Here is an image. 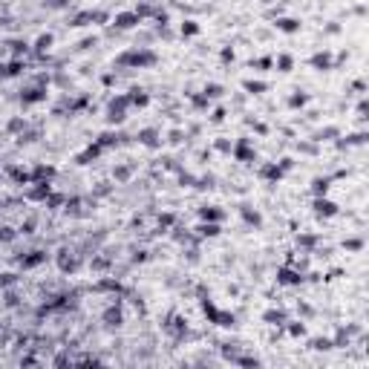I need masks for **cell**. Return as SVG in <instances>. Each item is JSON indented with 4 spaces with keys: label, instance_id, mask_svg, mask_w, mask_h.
I'll list each match as a JSON object with an SVG mask.
<instances>
[{
    "label": "cell",
    "instance_id": "5b68a950",
    "mask_svg": "<svg viewBox=\"0 0 369 369\" xmlns=\"http://www.w3.org/2000/svg\"><path fill=\"white\" fill-rule=\"evenodd\" d=\"M277 283H280V286H300V283H303V274H300V268L283 266V268L277 271Z\"/></svg>",
    "mask_w": 369,
    "mask_h": 369
},
{
    "label": "cell",
    "instance_id": "9f6ffc18",
    "mask_svg": "<svg viewBox=\"0 0 369 369\" xmlns=\"http://www.w3.org/2000/svg\"><path fill=\"white\" fill-rule=\"evenodd\" d=\"M300 150H303V153H317V147H314V144H306V142H300Z\"/></svg>",
    "mask_w": 369,
    "mask_h": 369
},
{
    "label": "cell",
    "instance_id": "4dcf8cb0",
    "mask_svg": "<svg viewBox=\"0 0 369 369\" xmlns=\"http://www.w3.org/2000/svg\"><path fill=\"white\" fill-rule=\"evenodd\" d=\"M291 66H294V58L291 55H277V69L280 72H291Z\"/></svg>",
    "mask_w": 369,
    "mask_h": 369
},
{
    "label": "cell",
    "instance_id": "7402d4cb",
    "mask_svg": "<svg viewBox=\"0 0 369 369\" xmlns=\"http://www.w3.org/2000/svg\"><path fill=\"white\" fill-rule=\"evenodd\" d=\"M240 214H243V219H246L248 225H254V228H260V225H263L260 211H251V205H243V208H240Z\"/></svg>",
    "mask_w": 369,
    "mask_h": 369
},
{
    "label": "cell",
    "instance_id": "6f0895ef",
    "mask_svg": "<svg viewBox=\"0 0 369 369\" xmlns=\"http://www.w3.org/2000/svg\"><path fill=\"white\" fill-rule=\"evenodd\" d=\"M0 78H9V63L0 61Z\"/></svg>",
    "mask_w": 369,
    "mask_h": 369
},
{
    "label": "cell",
    "instance_id": "d6986e66",
    "mask_svg": "<svg viewBox=\"0 0 369 369\" xmlns=\"http://www.w3.org/2000/svg\"><path fill=\"white\" fill-rule=\"evenodd\" d=\"M263 320L271 323V326H286V311H283V308H268V311L263 314Z\"/></svg>",
    "mask_w": 369,
    "mask_h": 369
},
{
    "label": "cell",
    "instance_id": "816d5d0a",
    "mask_svg": "<svg viewBox=\"0 0 369 369\" xmlns=\"http://www.w3.org/2000/svg\"><path fill=\"white\" fill-rule=\"evenodd\" d=\"M222 61H225V63L234 61V49H231V46H225V49H222Z\"/></svg>",
    "mask_w": 369,
    "mask_h": 369
},
{
    "label": "cell",
    "instance_id": "db71d44e",
    "mask_svg": "<svg viewBox=\"0 0 369 369\" xmlns=\"http://www.w3.org/2000/svg\"><path fill=\"white\" fill-rule=\"evenodd\" d=\"M144 260H147V251H136L133 254V263H144Z\"/></svg>",
    "mask_w": 369,
    "mask_h": 369
},
{
    "label": "cell",
    "instance_id": "3957f363",
    "mask_svg": "<svg viewBox=\"0 0 369 369\" xmlns=\"http://www.w3.org/2000/svg\"><path fill=\"white\" fill-rule=\"evenodd\" d=\"M127 107H130V98H127V95L113 98L110 107H107V122L110 124H122L124 119H127Z\"/></svg>",
    "mask_w": 369,
    "mask_h": 369
},
{
    "label": "cell",
    "instance_id": "603a6c76",
    "mask_svg": "<svg viewBox=\"0 0 369 369\" xmlns=\"http://www.w3.org/2000/svg\"><path fill=\"white\" fill-rule=\"evenodd\" d=\"M216 326H222V329H234V326H237V314H234V311H222V308H219Z\"/></svg>",
    "mask_w": 369,
    "mask_h": 369
},
{
    "label": "cell",
    "instance_id": "ba28073f",
    "mask_svg": "<svg viewBox=\"0 0 369 369\" xmlns=\"http://www.w3.org/2000/svg\"><path fill=\"white\" fill-rule=\"evenodd\" d=\"M139 144H144V147H159L162 144V133L156 130V127H144V130H139Z\"/></svg>",
    "mask_w": 369,
    "mask_h": 369
},
{
    "label": "cell",
    "instance_id": "ee69618b",
    "mask_svg": "<svg viewBox=\"0 0 369 369\" xmlns=\"http://www.w3.org/2000/svg\"><path fill=\"white\" fill-rule=\"evenodd\" d=\"M43 6H49V9H66L69 0H43Z\"/></svg>",
    "mask_w": 369,
    "mask_h": 369
},
{
    "label": "cell",
    "instance_id": "7a4b0ae2",
    "mask_svg": "<svg viewBox=\"0 0 369 369\" xmlns=\"http://www.w3.org/2000/svg\"><path fill=\"white\" fill-rule=\"evenodd\" d=\"M55 263H58V268L63 274H75L81 268V254H75L72 248H61L58 257H55Z\"/></svg>",
    "mask_w": 369,
    "mask_h": 369
},
{
    "label": "cell",
    "instance_id": "ffe728a7",
    "mask_svg": "<svg viewBox=\"0 0 369 369\" xmlns=\"http://www.w3.org/2000/svg\"><path fill=\"white\" fill-rule=\"evenodd\" d=\"M329 187H332V179H329V176H317V179L311 182V193H314V196H326Z\"/></svg>",
    "mask_w": 369,
    "mask_h": 369
},
{
    "label": "cell",
    "instance_id": "9c48e42d",
    "mask_svg": "<svg viewBox=\"0 0 369 369\" xmlns=\"http://www.w3.org/2000/svg\"><path fill=\"white\" fill-rule=\"evenodd\" d=\"M314 214L317 216H338V205L332 202V199H326V196H314Z\"/></svg>",
    "mask_w": 369,
    "mask_h": 369
},
{
    "label": "cell",
    "instance_id": "52a82bcc",
    "mask_svg": "<svg viewBox=\"0 0 369 369\" xmlns=\"http://www.w3.org/2000/svg\"><path fill=\"white\" fill-rule=\"evenodd\" d=\"M46 251H29V254H23V257H18V263H20V268H38V266H43L46 263Z\"/></svg>",
    "mask_w": 369,
    "mask_h": 369
},
{
    "label": "cell",
    "instance_id": "8992f818",
    "mask_svg": "<svg viewBox=\"0 0 369 369\" xmlns=\"http://www.w3.org/2000/svg\"><path fill=\"white\" fill-rule=\"evenodd\" d=\"M101 320H104V326H110V329L116 326V329H119V326L124 323V311H122V306H119V303H110V306L104 308Z\"/></svg>",
    "mask_w": 369,
    "mask_h": 369
},
{
    "label": "cell",
    "instance_id": "bcb514c9",
    "mask_svg": "<svg viewBox=\"0 0 369 369\" xmlns=\"http://www.w3.org/2000/svg\"><path fill=\"white\" fill-rule=\"evenodd\" d=\"M231 147H234V142H228V139H219L216 142V150H222V153H231Z\"/></svg>",
    "mask_w": 369,
    "mask_h": 369
},
{
    "label": "cell",
    "instance_id": "b9f144b4",
    "mask_svg": "<svg viewBox=\"0 0 369 369\" xmlns=\"http://www.w3.org/2000/svg\"><path fill=\"white\" fill-rule=\"evenodd\" d=\"M173 222H176V216H173V214H162V216H159V225H162V231H164V228H170Z\"/></svg>",
    "mask_w": 369,
    "mask_h": 369
},
{
    "label": "cell",
    "instance_id": "681fc988",
    "mask_svg": "<svg viewBox=\"0 0 369 369\" xmlns=\"http://www.w3.org/2000/svg\"><path fill=\"white\" fill-rule=\"evenodd\" d=\"M291 167H294V159H288V156H286V159H280V170H283V173H286V170H291Z\"/></svg>",
    "mask_w": 369,
    "mask_h": 369
},
{
    "label": "cell",
    "instance_id": "d4e9b609",
    "mask_svg": "<svg viewBox=\"0 0 369 369\" xmlns=\"http://www.w3.org/2000/svg\"><path fill=\"white\" fill-rule=\"evenodd\" d=\"M196 231H199V237H219V234H222L219 222H202Z\"/></svg>",
    "mask_w": 369,
    "mask_h": 369
},
{
    "label": "cell",
    "instance_id": "11a10c76",
    "mask_svg": "<svg viewBox=\"0 0 369 369\" xmlns=\"http://www.w3.org/2000/svg\"><path fill=\"white\" fill-rule=\"evenodd\" d=\"M18 303H20V300H18V294H12V291H9V294H6V306H18Z\"/></svg>",
    "mask_w": 369,
    "mask_h": 369
},
{
    "label": "cell",
    "instance_id": "4fadbf2b",
    "mask_svg": "<svg viewBox=\"0 0 369 369\" xmlns=\"http://www.w3.org/2000/svg\"><path fill=\"white\" fill-rule=\"evenodd\" d=\"M124 139H127V136H122V133H101L95 142L107 150V147H119V144H124Z\"/></svg>",
    "mask_w": 369,
    "mask_h": 369
},
{
    "label": "cell",
    "instance_id": "d6a6232c",
    "mask_svg": "<svg viewBox=\"0 0 369 369\" xmlns=\"http://www.w3.org/2000/svg\"><path fill=\"white\" fill-rule=\"evenodd\" d=\"M9 46H12V52H15L18 58L29 52V43H26V41H9Z\"/></svg>",
    "mask_w": 369,
    "mask_h": 369
},
{
    "label": "cell",
    "instance_id": "f35d334b",
    "mask_svg": "<svg viewBox=\"0 0 369 369\" xmlns=\"http://www.w3.org/2000/svg\"><path fill=\"white\" fill-rule=\"evenodd\" d=\"M23 69H26V66H23V61H20V58H15V61L9 63V75H20Z\"/></svg>",
    "mask_w": 369,
    "mask_h": 369
},
{
    "label": "cell",
    "instance_id": "ac0fdd59",
    "mask_svg": "<svg viewBox=\"0 0 369 369\" xmlns=\"http://www.w3.org/2000/svg\"><path fill=\"white\" fill-rule=\"evenodd\" d=\"M52 43H55V38H52L49 32H43V35H38V41H35V52H38V55H43V52H49V49H52Z\"/></svg>",
    "mask_w": 369,
    "mask_h": 369
},
{
    "label": "cell",
    "instance_id": "9a60e30c",
    "mask_svg": "<svg viewBox=\"0 0 369 369\" xmlns=\"http://www.w3.org/2000/svg\"><path fill=\"white\" fill-rule=\"evenodd\" d=\"M274 26L280 32H286V35H294V32H300V20L297 18H277Z\"/></svg>",
    "mask_w": 369,
    "mask_h": 369
},
{
    "label": "cell",
    "instance_id": "30bf717a",
    "mask_svg": "<svg viewBox=\"0 0 369 369\" xmlns=\"http://www.w3.org/2000/svg\"><path fill=\"white\" fill-rule=\"evenodd\" d=\"M49 182H32V187H26V199L32 202H46V196H49Z\"/></svg>",
    "mask_w": 369,
    "mask_h": 369
},
{
    "label": "cell",
    "instance_id": "f907efd6",
    "mask_svg": "<svg viewBox=\"0 0 369 369\" xmlns=\"http://www.w3.org/2000/svg\"><path fill=\"white\" fill-rule=\"evenodd\" d=\"M222 119H225V110H222V107H216L214 113H211V122H214V124H219Z\"/></svg>",
    "mask_w": 369,
    "mask_h": 369
},
{
    "label": "cell",
    "instance_id": "8fae6325",
    "mask_svg": "<svg viewBox=\"0 0 369 369\" xmlns=\"http://www.w3.org/2000/svg\"><path fill=\"white\" fill-rule=\"evenodd\" d=\"M142 23V18L136 15V12H119L116 15V29H133V26H139Z\"/></svg>",
    "mask_w": 369,
    "mask_h": 369
},
{
    "label": "cell",
    "instance_id": "680465c9",
    "mask_svg": "<svg viewBox=\"0 0 369 369\" xmlns=\"http://www.w3.org/2000/svg\"><path fill=\"white\" fill-rule=\"evenodd\" d=\"M90 46H95V38H87V41H81V49H90Z\"/></svg>",
    "mask_w": 369,
    "mask_h": 369
},
{
    "label": "cell",
    "instance_id": "7bdbcfd3",
    "mask_svg": "<svg viewBox=\"0 0 369 369\" xmlns=\"http://www.w3.org/2000/svg\"><path fill=\"white\" fill-rule=\"evenodd\" d=\"M35 225H38V219H35V216H29V219L20 225V234H32V231H35Z\"/></svg>",
    "mask_w": 369,
    "mask_h": 369
},
{
    "label": "cell",
    "instance_id": "8d00e7d4",
    "mask_svg": "<svg viewBox=\"0 0 369 369\" xmlns=\"http://www.w3.org/2000/svg\"><path fill=\"white\" fill-rule=\"evenodd\" d=\"M23 130H26V119H20V116H18V119H12V122H9V133H23Z\"/></svg>",
    "mask_w": 369,
    "mask_h": 369
},
{
    "label": "cell",
    "instance_id": "2e32d148",
    "mask_svg": "<svg viewBox=\"0 0 369 369\" xmlns=\"http://www.w3.org/2000/svg\"><path fill=\"white\" fill-rule=\"evenodd\" d=\"M199 216H202V222H222L225 211H219L216 205H205V208H199Z\"/></svg>",
    "mask_w": 369,
    "mask_h": 369
},
{
    "label": "cell",
    "instance_id": "7dc6e473",
    "mask_svg": "<svg viewBox=\"0 0 369 369\" xmlns=\"http://www.w3.org/2000/svg\"><path fill=\"white\" fill-rule=\"evenodd\" d=\"M12 283H18V274H0V288H6Z\"/></svg>",
    "mask_w": 369,
    "mask_h": 369
},
{
    "label": "cell",
    "instance_id": "f1b7e54d",
    "mask_svg": "<svg viewBox=\"0 0 369 369\" xmlns=\"http://www.w3.org/2000/svg\"><path fill=\"white\" fill-rule=\"evenodd\" d=\"M338 136H340L338 127H323V130L317 133V139H314V142H329V139H338Z\"/></svg>",
    "mask_w": 369,
    "mask_h": 369
},
{
    "label": "cell",
    "instance_id": "c3c4849f",
    "mask_svg": "<svg viewBox=\"0 0 369 369\" xmlns=\"http://www.w3.org/2000/svg\"><path fill=\"white\" fill-rule=\"evenodd\" d=\"M271 58H260V61H251V66H257V69H268V66H271Z\"/></svg>",
    "mask_w": 369,
    "mask_h": 369
},
{
    "label": "cell",
    "instance_id": "277c9868",
    "mask_svg": "<svg viewBox=\"0 0 369 369\" xmlns=\"http://www.w3.org/2000/svg\"><path fill=\"white\" fill-rule=\"evenodd\" d=\"M231 153H234V159H237V162H257V150L251 147V142H248V139H240V142H234Z\"/></svg>",
    "mask_w": 369,
    "mask_h": 369
},
{
    "label": "cell",
    "instance_id": "60d3db41",
    "mask_svg": "<svg viewBox=\"0 0 369 369\" xmlns=\"http://www.w3.org/2000/svg\"><path fill=\"white\" fill-rule=\"evenodd\" d=\"M343 248H346V251H361V248H364V240H358V237H355V240H346Z\"/></svg>",
    "mask_w": 369,
    "mask_h": 369
},
{
    "label": "cell",
    "instance_id": "f5cc1de1",
    "mask_svg": "<svg viewBox=\"0 0 369 369\" xmlns=\"http://www.w3.org/2000/svg\"><path fill=\"white\" fill-rule=\"evenodd\" d=\"M297 311H300L303 317H311V314H314V311H311V306H306V303H300V306H297Z\"/></svg>",
    "mask_w": 369,
    "mask_h": 369
},
{
    "label": "cell",
    "instance_id": "ab89813d",
    "mask_svg": "<svg viewBox=\"0 0 369 369\" xmlns=\"http://www.w3.org/2000/svg\"><path fill=\"white\" fill-rule=\"evenodd\" d=\"M130 173H133V167H130V164H124V167L116 170V179H119V182H127V179H130Z\"/></svg>",
    "mask_w": 369,
    "mask_h": 369
},
{
    "label": "cell",
    "instance_id": "6da1fadb",
    "mask_svg": "<svg viewBox=\"0 0 369 369\" xmlns=\"http://www.w3.org/2000/svg\"><path fill=\"white\" fill-rule=\"evenodd\" d=\"M159 61L156 52H150L147 46H139V49H130V52H122L116 58V66H130V69H142V66H153Z\"/></svg>",
    "mask_w": 369,
    "mask_h": 369
},
{
    "label": "cell",
    "instance_id": "94428289",
    "mask_svg": "<svg viewBox=\"0 0 369 369\" xmlns=\"http://www.w3.org/2000/svg\"><path fill=\"white\" fill-rule=\"evenodd\" d=\"M6 23H9V18H6V15H0V26H6Z\"/></svg>",
    "mask_w": 369,
    "mask_h": 369
},
{
    "label": "cell",
    "instance_id": "e0dca14e",
    "mask_svg": "<svg viewBox=\"0 0 369 369\" xmlns=\"http://www.w3.org/2000/svg\"><path fill=\"white\" fill-rule=\"evenodd\" d=\"M101 150H104V147H101L98 142H95V144H90L84 153H78V164H90V162H95V159L101 156Z\"/></svg>",
    "mask_w": 369,
    "mask_h": 369
},
{
    "label": "cell",
    "instance_id": "484cf974",
    "mask_svg": "<svg viewBox=\"0 0 369 369\" xmlns=\"http://www.w3.org/2000/svg\"><path fill=\"white\" fill-rule=\"evenodd\" d=\"M317 243H320V237H317V234H300V237H297V246L303 248V251L317 248Z\"/></svg>",
    "mask_w": 369,
    "mask_h": 369
},
{
    "label": "cell",
    "instance_id": "f546056e",
    "mask_svg": "<svg viewBox=\"0 0 369 369\" xmlns=\"http://www.w3.org/2000/svg\"><path fill=\"white\" fill-rule=\"evenodd\" d=\"M179 32H182V38H193V35H199V23L196 20H184Z\"/></svg>",
    "mask_w": 369,
    "mask_h": 369
},
{
    "label": "cell",
    "instance_id": "7c38bea8",
    "mask_svg": "<svg viewBox=\"0 0 369 369\" xmlns=\"http://www.w3.org/2000/svg\"><path fill=\"white\" fill-rule=\"evenodd\" d=\"M260 176H263L266 182H280V179H283V170H280L277 162H266V164L260 167Z\"/></svg>",
    "mask_w": 369,
    "mask_h": 369
},
{
    "label": "cell",
    "instance_id": "83f0119b",
    "mask_svg": "<svg viewBox=\"0 0 369 369\" xmlns=\"http://www.w3.org/2000/svg\"><path fill=\"white\" fill-rule=\"evenodd\" d=\"M311 349H314V352H332L335 343H332V338H314L311 340Z\"/></svg>",
    "mask_w": 369,
    "mask_h": 369
},
{
    "label": "cell",
    "instance_id": "f6af8a7d",
    "mask_svg": "<svg viewBox=\"0 0 369 369\" xmlns=\"http://www.w3.org/2000/svg\"><path fill=\"white\" fill-rule=\"evenodd\" d=\"M179 182H182V187H193V184H196V176H190V173H179Z\"/></svg>",
    "mask_w": 369,
    "mask_h": 369
},
{
    "label": "cell",
    "instance_id": "4316f807",
    "mask_svg": "<svg viewBox=\"0 0 369 369\" xmlns=\"http://www.w3.org/2000/svg\"><path fill=\"white\" fill-rule=\"evenodd\" d=\"M243 87H246L248 95H260V92L268 90V84H266V81H243Z\"/></svg>",
    "mask_w": 369,
    "mask_h": 369
},
{
    "label": "cell",
    "instance_id": "1f68e13d",
    "mask_svg": "<svg viewBox=\"0 0 369 369\" xmlns=\"http://www.w3.org/2000/svg\"><path fill=\"white\" fill-rule=\"evenodd\" d=\"M306 101H308V95L297 90L294 95H291V98H288V107H294V110H297V107H306Z\"/></svg>",
    "mask_w": 369,
    "mask_h": 369
},
{
    "label": "cell",
    "instance_id": "44dd1931",
    "mask_svg": "<svg viewBox=\"0 0 369 369\" xmlns=\"http://www.w3.org/2000/svg\"><path fill=\"white\" fill-rule=\"evenodd\" d=\"M311 66H314V69H320V72H323V69H332V55H329V52H317V55H311Z\"/></svg>",
    "mask_w": 369,
    "mask_h": 369
},
{
    "label": "cell",
    "instance_id": "e575fe53",
    "mask_svg": "<svg viewBox=\"0 0 369 369\" xmlns=\"http://www.w3.org/2000/svg\"><path fill=\"white\" fill-rule=\"evenodd\" d=\"M202 92H205V95H208L211 101H214V98H222V95H225V90H222L219 84H208V87H205Z\"/></svg>",
    "mask_w": 369,
    "mask_h": 369
},
{
    "label": "cell",
    "instance_id": "74e56055",
    "mask_svg": "<svg viewBox=\"0 0 369 369\" xmlns=\"http://www.w3.org/2000/svg\"><path fill=\"white\" fill-rule=\"evenodd\" d=\"M184 139H187V136H184L182 130H170V136H167V142H170V144H182Z\"/></svg>",
    "mask_w": 369,
    "mask_h": 369
},
{
    "label": "cell",
    "instance_id": "cb8c5ba5",
    "mask_svg": "<svg viewBox=\"0 0 369 369\" xmlns=\"http://www.w3.org/2000/svg\"><path fill=\"white\" fill-rule=\"evenodd\" d=\"M127 98H130V104H133V107H147V101H150V95H147L144 90H130Z\"/></svg>",
    "mask_w": 369,
    "mask_h": 369
},
{
    "label": "cell",
    "instance_id": "836d02e7",
    "mask_svg": "<svg viewBox=\"0 0 369 369\" xmlns=\"http://www.w3.org/2000/svg\"><path fill=\"white\" fill-rule=\"evenodd\" d=\"M18 237V231L15 228H9V225H0V243H12Z\"/></svg>",
    "mask_w": 369,
    "mask_h": 369
},
{
    "label": "cell",
    "instance_id": "5bb4252c",
    "mask_svg": "<svg viewBox=\"0 0 369 369\" xmlns=\"http://www.w3.org/2000/svg\"><path fill=\"white\" fill-rule=\"evenodd\" d=\"M6 173L15 179L18 184H32V173L23 170V167H15V164H6Z\"/></svg>",
    "mask_w": 369,
    "mask_h": 369
},
{
    "label": "cell",
    "instance_id": "d590c367",
    "mask_svg": "<svg viewBox=\"0 0 369 369\" xmlns=\"http://www.w3.org/2000/svg\"><path fill=\"white\" fill-rule=\"evenodd\" d=\"M286 323H288V320H286ZM288 335H291V338H303V335H306V326H303V323H288Z\"/></svg>",
    "mask_w": 369,
    "mask_h": 369
},
{
    "label": "cell",
    "instance_id": "91938a15",
    "mask_svg": "<svg viewBox=\"0 0 369 369\" xmlns=\"http://www.w3.org/2000/svg\"><path fill=\"white\" fill-rule=\"evenodd\" d=\"M326 32H329V35H338L340 26H338V23H329V26H326Z\"/></svg>",
    "mask_w": 369,
    "mask_h": 369
}]
</instances>
